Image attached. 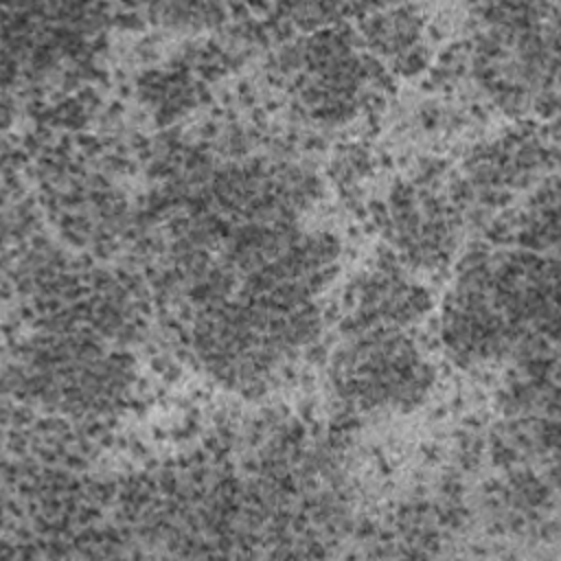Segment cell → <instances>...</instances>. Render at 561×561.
Returning <instances> with one entry per match:
<instances>
[{"instance_id": "ba28073f", "label": "cell", "mask_w": 561, "mask_h": 561, "mask_svg": "<svg viewBox=\"0 0 561 561\" xmlns=\"http://www.w3.org/2000/svg\"><path fill=\"white\" fill-rule=\"evenodd\" d=\"M366 48L390 57L397 64H414L419 59L423 20L410 7L370 13L359 22Z\"/></svg>"}, {"instance_id": "277c9868", "label": "cell", "mask_w": 561, "mask_h": 561, "mask_svg": "<svg viewBox=\"0 0 561 561\" xmlns=\"http://www.w3.org/2000/svg\"><path fill=\"white\" fill-rule=\"evenodd\" d=\"M127 357L101 348L81 333H53L24 362V388L39 403L68 414H103L129 388Z\"/></svg>"}, {"instance_id": "6da1fadb", "label": "cell", "mask_w": 561, "mask_h": 561, "mask_svg": "<svg viewBox=\"0 0 561 561\" xmlns=\"http://www.w3.org/2000/svg\"><path fill=\"white\" fill-rule=\"evenodd\" d=\"M533 252L471 250L440 313L447 353L460 364H491L557 324V265Z\"/></svg>"}, {"instance_id": "7a4b0ae2", "label": "cell", "mask_w": 561, "mask_h": 561, "mask_svg": "<svg viewBox=\"0 0 561 561\" xmlns=\"http://www.w3.org/2000/svg\"><path fill=\"white\" fill-rule=\"evenodd\" d=\"M318 327L309 300L248 296L208 302L193 322L191 346L219 381L239 390L263 388L318 335Z\"/></svg>"}, {"instance_id": "3957f363", "label": "cell", "mask_w": 561, "mask_h": 561, "mask_svg": "<svg viewBox=\"0 0 561 561\" xmlns=\"http://www.w3.org/2000/svg\"><path fill=\"white\" fill-rule=\"evenodd\" d=\"M331 377L340 397L359 410L416 408L434 383V370L403 329L346 331Z\"/></svg>"}, {"instance_id": "5b68a950", "label": "cell", "mask_w": 561, "mask_h": 561, "mask_svg": "<svg viewBox=\"0 0 561 561\" xmlns=\"http://www.w3.org/2000/svg\"><path fill=\"white\" fill-rule=\"evenodd\" d=\"M351 35L329 26L280 53V68L294 77L302 105L324 123L353 118L377 77L375 61Z\"/></svg>"}, {"instance_id": "52a82bcc", "label": "cell", "mask_w": 561, "mask_h": 561, "mask_svg": "<svg viewBox=\"0 0 561 561\" xmlns=\"http://www.w3.org/2000/svg\"><path fill=\"white\" fill-rule=\"evenodd\" d=\"M430 307L423 287L392 267L366 272L353 287L346 311V331L405 329Z\"/></svg>"}, {"instance_id": "8992f818", "label": "cell", "mask_w": 561, "mask_h": 561, "mask_svg": "<svg viewBox=\"0 0 561 561\" xmlns=\"http://www.w3.org/2000/svg\"><path fill=\"white\" fill-rule=\"evenodd\" d=\"M465 210L436 171L399 182L383 202V234L401 256L414 267L447 265L462 234Z\"/></svg>"}]
</instances>
